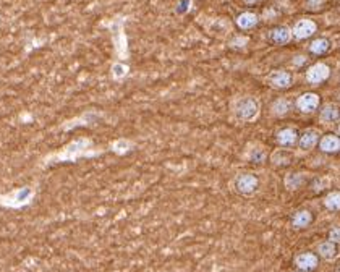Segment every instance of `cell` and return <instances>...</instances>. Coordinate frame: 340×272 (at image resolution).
<instances>
[{
    "instance_id": "obj_1",
    "label": "cell",
    "mask_w": 340,
    "mask_h": 272,
    "mask_svg": "<svg viewBox=\"0 0 340 272\" xmlns=\"http://www.w3.org/2000/svg\"><path fill=\"white\" fill-rule=\"evenodd\" d=\"M261 114V102L257 97L245 96L233 104V115L240 121H255Z\"/></svg>"
},
{
    "instance_id": "obj_2",
    "label": "cell",
    "mask_w": 340,
    "mask_h": 272,
    "mask_svg": "<svg viewBox=\"0 0 340 272\" xmlns=\"http://www.w3.org/2000/svg\"><path fill=\"white\" fill-rule=\"evenodd\" d=\"M92 148V141L91 140H78L72 143L70 146L63 151L60 155H58V160H75L78 157H83V155H97V154H102V151H91Z\"/></svg>"
},
{
    "instance_id": "obj_3",
    "label": "cell",
    "mask_w": 340,
    "mask_h": 272,
    "mask_svg": "<svg viewBox=\"0 0 340 272\" xmlns=\"http://www.w3.org/2000/svg\"><path fill=\"white\" fill-rule=\"evenodd\" d=\"M257 185H259V180H257V177L251 172L238 173L235 177V180H233V188H235V192L243 196H253L257 190Z\"/></svg>"
},
{
    "instance_id": "obj_4",
    "label": "cell",
    "mask_w": 340,
    "mask_h": 272,
    "mask_svg": "<svg viewBox=\"0 0 340 272\" xmlns=\"http://www.w3.org/2000/svg\"><path fill=\"white\" fill-rule=\"evenodd\" d=\"M114 45L120 59H128V39L120 21L114 23Z\"/></svg>"
},
{
    "instance_id": "obj_5",
    "label": "cell",
    "mask_w": 340,
    "mask_h": 272,
    "mask_svg": "<svg viewBox=\"0 0 340 272\" xmlns=\"http://www.w3.org/2000/svg\"><path fill=\"white\" fill-rule=\"evenodd\" d=\"M331 77V68L326 65V63H314L313 67L308 68L306 72V81L311 84H319L324 83V81Z\"/></svg>"
},
{
    "instance_id": "obj_6",
    "label": "cell",
    "mask_w": 340,
    "mask_h": 272,
    "mask_svg": "<svg viewBox=\"0 0 340 272\" xmlns=\"http://www.w3.org/2000/svg\"><path fill=\"white\" fill-rule=\"evenodd\" d=\"M316 30H318L316 23L313 20L304 18V20L297 21V25L293 26L292 38H295V39H306L309 36H313V34L316 33Z\"/></svg>"
},
{
    "instance_id": "obj_7",
    "label": "cell",
    "mask_w": 340,
    "mask_h": 272,
    "mask_svg": "<svg viewBox=\"0 0 340 272\" xmlns=\"http://www.w3.org/2000/svg\"><path fill=\"white\" fill-rule=\"evenodd\" d=\"M292 75L285 70H274L269 73L267 77V83L275 89H287L292 86Z\"/></svg>"
},
{
    "instance_id": "obj_8",
    "label": "cell",
    "mask_w": 340,
    "mask_h": 272,
    "mask_svg": "<svg viewBox=\"0 0 340 272\" xmlns=\"http://www.w3.org/2000/svg\"><path fill=\"white\" fill-rule=\"evenodd\" d=\"M319 106V96L314 92H304L297 99V107L300 109L304 114H311L314 112Z\"/></svg>"
},
{
    "instance_id": "obj_9",
    "label": "cell",
    "mask_w": 340,
    "mask_h": 272,
    "mask_svg": "<svg viewBox=\"0 0 340 272\" xmlns=\"http://www.w3.org/2000/svg\"><path fill=\"white\" fill-rule=\"evenodd\" d=\"M319 131L318 130H308V131H304L303 135L298 138V148H300V151L303 153H308V151H311V149L316 146V144L319 143Z\"/></svg>"
},
{
    "instance_id": "obj_10",
    "label": "cell",
    "mask_w": 340,
    "mask_h": 272,
    "mask_svg": "<svg viewBox=\"0 0 340 272\" xmlns=\"http://www.w3.org/2000/svg\"><path fill=\"white\" fill-rule=\"evenodd\" d=\"M267 38L271 39V42L277 45H285L292 40V30L289 26H277L272 31H269Z\"/></svg>"
},
{
    "instance_id": "obj_11",
    "label": "cell",
    "mask_w": 340,
    "mask_h": 272,
    "mask_svg": "<svg viewBox=\"0 0 340 272\" xmlns=\"http://www.w3.org/2000/svg\"><path fill=\"white\" fill-rule=\"evenodd\" d=\"M318 264H319V259L314 253H308V251L300 253L295 258V266L301 271H313L318 268Z\"/></svg>"
},
{
    "instance_id": "obj_12",
    "label": "cell",
    "mask_w": 340,
    "mask_h": 272,
    "mask_svg": "<svg viewBox=\"0 0 340 272\" xmlns=\"http://www.w3.org/2000/svg\"><path fill=\"white\" fill-rule=\"evenodd\" d=\"M319 120L324 125L337 123L339 121V104H326V106L321 109Z\"/></svg>"
},
{
    "instance_id": "obj_13",
    "label": "cell",
    "mask_w": 340,
    "mask_h": 272,
    "mask_svg": "<svg viewBox=\"0 0 340 272\" xmlns=\"http://www.w3.org/2000/svg\"><path fill=\"white\" fill-rule=\"evenodd\" d=\"M319 149L322 153H337L340 149V140L337 135H326L319 138Z\"/></svg>"
},
{
    "instance_id": "obj_14",
    "label": "cell",
    "mask_w": 340,
    "mask_h": 272,
    "mask_svg": "<svg viewBox=\"0 0 340 272\" xmlns=\"http://www.w3.org/2000/svg\"><path fill=\"white\" fill-rule=\"evenodd\" d=\"M275 140H277V143L280 144V146H284V148L295 146L297 141H298V133L293 130V128L280 130L277 133V136H275Z\"/></svg>"
},
{
    "instance_id": "obj_15",
    "label": "cell",
    "mask_w": 340,
    "mask_h": 272,
    "mask_svg": "<svg viewBox=\"0 0 340 272\" xmlns=\"http://www.w3.org/2000/svg\"><path fill=\"white\" fill-rule=\"evenodd\" d=\"M318 251L321 254V258L327 259V261H332V259L337 258V243H334L331 240L327 241H322L321 245L318 246Z\"/></svg>"
},
{
    "instance_id": "obj_16",
    "label": "cell",
    "mask_w": 340,
    "mask_h": 272,
    "mask_svg": "<svg viewBox=\"0 0 340 272\" xmlns=\"http://www.w3.org/2000/svg\"><path fill=\"white\" fill-rule=\"evenodd\" d=\"M331 50V40L327 38H318L314 39L309 45V52L314 55H324Z\"/></svg>"
},
{
    "instance_id": "obj_17",
    "label": "cell",
    "mask_w": 340,
    "mask_h": 272,
    "mask_svg": "<svg viewBox=\"0 0 340 272\" xmlns=\"http://www.w3.org/2000/svg\"><path fill=\"white\" fill-rule=\"evenodd\" d=\"M313 222V214L309 211H298L292 219V225L295 229H304Z\"/></svg>"
},
{
    "instance_id": "obj_18",
    "label": "cell",
    "mask_w": 340,
    "mask_h": 272,
    "mask_svg": "<svg viewBox=\"0 0 340 272\" xmlns=\"http://www.w3.org/2000/svg\"><path fill=\"white\" fill-rule=\"evenodd\" d=\"M237 25L238 28H242V30H251V28H255L257 25V15L251 13V11H245V13L238 15Z\"/></svg>"
},
{
    "instance_id": "obj_19",
    "label": "cell",
    "mask_w": 340,
    "mask_h": 272,
    "mask_svg": "<svg viewBox=\"0 0 340 272\" xmlns=\"http://www.w3.org/2000/svg\"><path fill=\"white\" fill-rule=\"evenodd\" d=\"M133 148H134V143L130 141V140H125V138H120V140H117V141H114L112 144H110V149H112V151L115 154H119V155L130 153Z\"/></svg>"
},
{
    "instance_id": "obj_20",
    "label": "cell",
    "mask_w": 340,
    "mask_h": 272,
    "mask_svg": "<svg viewBox=\"0 0 340 272\" xmlns=\"http://www.w3.org/2000/svg\"><path fill=\"white\" fill-rule=\"evenodd\" d=\"M304 175L300 172H290V173H287V177H285V187L287 190H290V192H293V190H298L303 185L304 182Z\"/></svg>"
},
{
    "instance_id": "obj_21",
    "label": "cell",
    "mask_w": 340,
    "mask_h": 272,
    "mask_svg": "<svg viewBox=\"0 0 340 272\" xmlns=\"http://www.w3.org/2000/svg\"><path fill=\"white\" fill-rule=\"evenodd\" d=\"M290 153L289 151H284V149H277V151H274L271 155V162L274 165L277 167H282V165H289L290 164Z\"/></svg>"
},
{
    "instance_id": "obj_22",
    "label": "cell",
    "mask_w": 340,
    "mask_h": 272,
    "mask_svg": "<svg viewBox=\"0 0 340 272\" xmlns=\"http://www.w3.org/2000/svg\"><path fill=\"white\" fill-rule=\"evenodd\" d=\"M248 159L251 162H256V164H261V162L266 159V151L262 149V146H259V144H253L248 151Z\"/></svg>"
},
{
    "instance_id": "obj_23",
    "label": "cell",
    "mask_w": 340,
    "mask_h": 272,
    "mask_svg": "<svg viewBox=\"0 0 340 272\" xmlns=\"http://www.w3.org/2000/svg\"><path fill=\"white\" fill-rule=\"evenodd\" d=\"M290 107V102L287 99H277L272 104V114L277 115V117H284V115L289 114Z\"/></svg>"
},
{
    "instance_id": "obj_24",
    "label": "cell",
    "mask_w": 340,
    "mask_h": 272,
    "mask_svg": "<svg viewBox=\"0 0 340 272\" xmlns=\"http://www.w3.org/2000/svg\"><path fill=\"white\" fill-rule=\"evenodd\" d=\"M324 206L329 211H339L340 207V193L339 192H332L324 198Z\"/></svg>"
},
{
    "instance_id": "obj_25",
    "label": "cell",
    "mask_w": 340,
    "mask_h": 272,
    "mask_svg": "<svg viewBox=\"0 0 340 272\" xmlns=\"http://www.w3.org/2000/svg\"><path fill=\"white\" fill-rule=\"evenodd\" d=\"M112 77H114V79H123L127 77L128 73H130V68H128V65H125V63H122V62H117V63H114L112 65Z\"/></svg>"
},
{
    "instance_id": "obj_26",
    "label": "cell",
    "mask_w": 340,
    "mask_h": 272,
    "mask_svg": "<svg viewBox=\"0 0 340 272\" xmlns=\"http://www.w3.org/2000/svg\"><path fill=\"white\" fill-rule=\"evenodd\" d=\"M248 38L246 36H235L233 38L232 40H230V47H233V49H242V47H245L246 44H248Z\"/></svg>"
},
{
    "instance_id": "obj_27",
    "label": "cell",
    "mask_w": 340,
    "mask_h": 272,
    "mask_svg": "<svg viewBox=\"0 0 340 272\" xmlns=\"http://www.w3.org/2000/svg\"><path fill=\"white\" fill-rule=\"evenodd\" d=\"M327 185H329V178H327V180H326L324 183L321 182V178H316V180H314V183H313V188L316 190V192H318L319 188H321V190H322V188H326Z\"/></svg>"
},
{
    "instance_id": "obj_28",
    "label": "cell",
    "mask_w": 340,
    "mask_h": 272,
    "mask_svg": "<svg viewBox=\"0 0 340 272\" xmlns=\"http://www.w3.org/2000/svg\"><path fill=\"white\" fill-rule=\"evenodd\" d=\"M329 240L334 241V243H339V229H332L331 233H329Z\"/></svg>"
},
{
    "instance_id": "obj_29",
    "label": "cell",
    "mask_w": 340,
    "mask_h": 272,
    "mask_svg": "<svg viewBox=\"0 0 340 272\" xmlns=\"http://www.w3.org/2000/svg\"><path fill=\"white\" fill-rule=\"evenodd\" d=\"M322 2H324V0H306L308 7H311V8H318Z\"/></svg>"
},
{
    "instance_id": "obj_30",
    "label": "cell",
    "mask_w": 340,
    "mask_h": 272,
    "mask_svg": "<svg viewBox=\"0 0 340 272\" xmlns=\"http://www.w3.org/2000/svg\"><path fill=\"white\" fill-rule=\"evenodd\" d=\"M188 3H190V0H183V2H181V5H180V7H178L177 10H178V11H185V8L188 7Z\"/></svg>"
},
{
    "instance_id": "obj_31",
    "label": "cell",
    "mask_w": 340,
    "mask_h": 272,
    "mask_svg": "<svg viewBox=\"0 0 340 272\" xmlns=\"http://www.w3.org/2000/svg\"><path fill=\"white\" fill-rule=\"evenodd\" d=\"M304 62V57H297L295 60H293V65H297V67H300L301 63Z\"/></svg>"
},
{
    "instance_id": "obj_32",
    "label": "cell",
    "mask_w": 340,
    "mask_h": 272,
    "mask_svg": "<svg viewBox=\"0 0 340 272\" xmlns=\"http://www.w3.org/2000/svg\"><path fill=\"white\" fill-rule=\"evenodd\" d=\"M245 3H248V5H253V3H257L259 0H243Z\"/></svg>"
}]
</instances>
